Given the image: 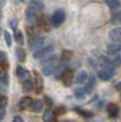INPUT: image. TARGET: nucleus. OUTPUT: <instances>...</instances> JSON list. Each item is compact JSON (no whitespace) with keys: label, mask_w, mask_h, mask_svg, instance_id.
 Segmentation results:
<instances>
[{"label":"nucleus","mask_w":121,"mask_h":122,"mask_svg":"<svg viewBox=\"0 0 121 122\" xmlns=\"http://www.w3.org/2000/svg\"><path fill=\"white\" fill-rule=\"evenodd\" d=\"M112 64H114L115 66L121 65V55H117L116 57H115V60H112Z\"/></svg>","instance_id":"31"},{"label":"nucleus","mask_w":121,"mask_h":122,"mask_svg":"<svg viewBox=\"0 0 121 122\" xmlns=\"http://www.w3.org/2000/svg\"><path fill=\"white\" fill-rule=\"evenodd\" d=\"M30 107H32V112H36V113L41 112V111L43 110V102L40 101V99H37V101L32 102Z\"/></svg>","instance_id":"11"},{"label":"nucleus","mask_w":121,"mask_h":122,"mask_svg":"<svg viewBox=\"0 0 121 122\" xmlns=\"http://www.w3.org/2000/svg\"><path fill=\"white\" fill-rule=\"evenodd\" d=\"M5 65H7V55L2 51H0V66H5Z\"/></svg>","instance_id":"29"},{"label":"nucleus","mask_w":121,"mask_h":122,"mask_svg":"<svg viewBox=\"0 0 121 122\" xmlns=\"http://www.w3.org/2000/svg\"><path fill=\"white\" fill-rule=\"evenodd\" d=\"M10 26H11V28L15 31L16 30V27H17V20L16 19H13L10 21Z\"/></svg>","instance_id":"32"},{"label":"nucleus","mask_w":121,"mask_h":122,"mask_svg":"<svg viewBox=\"0 0 121 122\" xmlns=\"http://www.w3.org/2000/svg\"><path fill=\"white\" fill-rule=\"evenodd\" d=\"M8 98L5 94H0V108H5L7 106Z\"/></svg>","instance_id":"27"},{"label":"nucleus","mask_w":121,"mask_h":122,"mask_svg":"<svg viewBox=\"0 0 121 122\" xmlns=\"http://www.w3.org/2000/svg\"><path fill=\"white\" fill-rule=\"evenodd\" d=\"M76 111L84 118H92L93 117V113L92 112H89V111H87V110H82V109H80V108H76Z\"/></svg>","instance_id":"24"},{"label":"nucleus","mask_w":121,"mask_h":122,"mask_svg":"<svg viewBox=\"0 0 121 122\" xmlns=\"http://www.w3.org/2000/svg\"><path fill=\"white\" fill-rule=\"evenodd\" d=\"M62 82L64 83L65 86H70L74 82V74L71 70H65L61 76Z\"/></svg>","instance_id":"7"},{"label":"nucleus","mask_w":121,"mask_h":122,"mask_svg":"<svg viewBox=\"0 0 121 122\" xmlns=\"http://www.w3.org/2000/svg\"><path fill=\"white\" fill-rule=\"evenodd\" d=\"M108 37L115 43H121V27L112 28L108 34Z\"/></svg>","instance_id":"6"},{"label":"nucleus","mask_w":121,"mask_h":122,"mask_svg":"<svg viewBox=\"0 0 121 122\" xmlns=\"http://www.w3.org/2000/svg\"><path fill=\"white\" fill-rule=\"evenodd\" d=\"M116 89H117V90H121V81L116 84Z\"/></svg>","instance_id":"37"},{"label":"nucleus","mask_w":121,"mask_h":122,"mask_svg":"<svg viewBox=\"0 0 121 122\" xmlns=\"http://www.w3.org/2000/svg\"><path fill=\"white\" fill-rule=\"evenodd\" d=\"M105 2L111 10H117L121 7L120 0H105Z\"/></svg>","instance_id":"18"},{"label":"nucleus","mask_w":121,"mask_h":122,"mask_svg":"<svg viewBox=\"0 0 121 122\" xmlns=\"http://www.w3.org/2000/svg\"><path fill=\"white\" fill-rule=\"evenodd\" d=\"M84 84L85 85L83 86V89H84V91H85V94H89V93H91L92 90H93L94 84H95V80H94L92 77H90L89 80H88Z\"/></svg>","instance_id":"16"},{"label":"nucleus","mask_w":121,"mask_h":122,"mask_svg":"<svg viewBox=\"0 0 121 122\" xmlns=\"http://www.w3.org/2000/svg\"><path fill=\"white\" fill-rule=\"evenodd\" d=\"M0 20H1V13H0Z\"/></svg>","instance_id":"39"},{"label":"nucleus","mask_w":121,"mask_h":122,"mask_svg":"<svg viewBox=\"0 0 121 122\" xmlns=\"http://www.w3.org/2000/svg\"><path fill=\"white\" fill-rule=\"evenodd\" d=\"M15 40H16V42H17L18 44H23L24 43V37H23L22 31H20V30L16 31L15 30Z\"/></svg>","instance_id":"25"},{"label":"nucleus","mask_w":121,"mask_h":122,"mask_svg":"<svg viewBox=\"0 0 121 122\" xmlns=\"http://www.w3.org/2000/svg\"><path fill=\"white\" fill-rule=\"evenodd\" d=\"M53 49H54V46H52V44H48V46H43V48H39L38 50L35 51L34 53V57L37 58V60H39V58H41L42 56L47 55V54L51 53L53 51Z\"/></svg>","instance_id":"5"},{"label":"nucleus","mask_w":121,"mask_h":122,"mask_svg":"<svg viewBox=\"0 0 121 122\" xmlns=\"http://www.w3.org/2000/svg\"><path fill=\"white\" fill-rule=\"evenodd\" d=\"M44 42L43 37H39V36H32L29 37V49L32 51H36L39 48H41Z\"/></svg>","instance_id":"4"},{"label":"nucleus","mask_w":121,"mask_h":122,"mask_svg":"<svg viewBox=\"0 0 121 122\" xmlns=\"http://www.w3.org/2000/svg\"><path fill=\"white\" fill-rule=\"evenodd\" d=\"M32 103V99L30 98V97H23V98L20 101V109L25 110V109L29 108Z\"/></svg>","instance_id":"15"},{"label":"nucleus","mask_w":121,"mask_h":122,"mask_svg":"<svg viewBox=\"0 0 121 122\" xmlns=\"http://www.w3.org/2000/svg\"><path fill=\"white\" fill-rule=\"evenodd\" d=\"M89 78H90L89 74H88L85 70H81V71L77 75V77H76V83H78V84H84V83L89 80Z\"/></svg>","instance_id":"9"},{"label":"nucleus","mask_w":121,"mask_h":122,"mask_svg":"<svg viewBox=\"0 0 121 122\" xmlns=\"http://www.w3.org/2000/svg\"><path fill=\"white\" fill-rule=\"evenodd\" d=\"M1 32H2V29H1V27H0V35H1Z\"/></svg>","instance_id":"38"},{"label":"nucleus","mask_w":121,"mask_h":122,"mask_svg":"<svg viewBox=\"0 0 121 122\" xmlns=\"http://www.w3.org/2000/svg\"><path fill=\"white\" fill-rule=\"evenodd\" d=\"M65 21V12L62 9H57L54 13L51 15V24L54 27L61 26Z\"/></svg>","instance_id":"3"},{"label":"nucleus","mask_w":121,"mask_h":122,"mask_svg":"<svg viewBox=\"0 0 121 122\" xmlns=\"http://www.w3.org/2000/svg\"><path fill=\"white\" fill-rule=\"evenodd\" d=\"M43 120L46 122H54L56 121V113L55 111L50 110V109H47L43 113Z\"/></svg>","instance_id":"12"},{"label":"nucleus","mask_w":121,"mask_h":122,"mask_svg":"<svg viewBox=\"0 0 121 122\" xmlns=\"http://www.w3.org/2000/svg\"><path fill=\"white\" fill-rule=\"evenodd\" d=\"M75 94H76V97L77 98H83V97L85 96V91H84V89L83 88H79V89H77L76 90V92H75Z\"/></svg>","instance_id":"26"},{"label":"nucleus","mask_w":121,"mask_h":122,"mask_svg":"<svg viewBox=\"0 0 121 122\" xmlns=\"http://www.w3.org/2000/svg\"><path fill=\"white\" fill-rule=\"evenodd\" d=\"M44 99H46V102H47V105H48V107H51V106H52V101H51V99L50 98H49V97H44Z\"/></svg>","instance_id":"35"},{"label":"nucleus","mask_w":121,"mask_h":122,"mask_svg":"<svg viewBox=\"0 0 121 122\" xmlns=\"http://www.w3.org/2000/svg\"><path fill=\"white\" fill-rule=\"evenodd\" d=\"M15 53H16V57H17V60L20 62H25V60H26L25 50H23L22 48H16Z\"/></svg>","instance_id":"19"},{"label":"nucleus","mask_w":121,"mask_h":122,"mask_svg":"<svg viewBox=\"0 0 121 122\" xmlns=\"http://www.w3.org/2000/svg\"><path fill=\"white\" fill-rule=\"evenodd\" d=\"M0 94H5V89L2 85H0Z\"/></svg>","instance_id":"36"},{"label":"nucleus","mask_w":121,"mask_h":122,"mask_svg":"<svg viewBox=\"0 0 121 122\" xmlns=\"http://www.w3.org/2000/svg\"><path fill=\"white\" fill-rule=\"evenodd\" d=\"M5 108H0V120H2L5 118Z\"/></svg>","instance_id":"34"},{"label":"nucleus","mask_w":121,"mask_h":122,"mask_svg":"<svg viewBox=\"0 0 121 122\" xmlns=\"http://www.w3.org/2000/svg\"><path fill=\"white\" fill-rule=\"evenodd\" d=\"M107 111H108L109 117L116 118L117 116H118V113H119V108H118V106H117L115 103H110L109 105H108V107H107Z\"/></svg>","instance_id":"14"},{"label":"nucleus","mask_w":121,"mask_h":122,"mask_svg":"<svg viewBox=\"0 0 121 122\" xmlns=\"http://www.w3.org/2000/svg\"><path fill=\"white\" fill-rule=\"evenodd\" d=\"M13 121L14 122H23V118L20 117V116H15L14 119H13Z\"/></svg>","instance_id":"33"},{"label":"nucleus","mask_w":121,"mask_h":122,"mask_svg":"<svg viewBox=\"0 0 121 122\" xmlns=\"http://www.w3.org/2000/svg\"><path fill=\"white\" fill-rule=\"evenodd\" d=\"M16 76L18 77V79H21V80H25V79H29L30 75L25 68L18 66L16 68Z\"/></svg>","instance_id":"13"},{"label":"nucleus","mask_w":121,"mask_h":122,"mask_svg":"<svg viewBox=\"0 0 121 122\" xmlns=\"http://www.w3.org/2000/svg\"><path fill=\"white\" fill-rule=\"evenodd\" d=\"M97 75L100 77V79H102L103 81H108L111 78H114V76L116 75V68H115L114 65L103 67L100 70H98Z\"/></svg>","instance_id":"2"},{"label":"nucleus","mask_w":121,"mask_h":122,"mask_svg":"<svg viewBox=\"0 0 121 122\" xmlns=\"http://www.w3.org/2000/svg\"><path fill=\"white\" fill-rule=\"evenodd\" d=\"M3 35H5V43H7V46H11V44H12V38H11V35H10V32L5 30Z\"/></svg>","instance_id":"28"},{"label":"nucleus","mask_w":121,"mask_h":122,"mask_svg":"<svg viewBox=\"0 0 121 122\" xmlns=\"http://www.w3.org/2000/svg\"><path fill=\"white\" fill-rule=\"evenodd\" d=\"M36 75V83H35V86H36L37 92H41L42 88H43V82H42V79L40 77V75L38 72H35Z\"/></svg>","instance_id":"17"},{"label":"nucleus","mask_w":121,"mask_h":122,"mask_svg":"<svg viewBox=\"0 0 121 122\" xmlns=\"http://www.w3.org/2000/svg\"><path fill=\"white\" fill-rule=\"evenodd\" d=\"M121 52V43H109L107 46V53L109 55H116Z\"/></svg>","instance_id":"8"},{"label":"nucleus","mask_w":121,"mask_h":122,"mask_svg":"<svg viewBox=\"0 0 121 122\" xmlns=\"http://www.w3.org/2000/svg\"><path fill=\"white\" fill-rule=\"evenodd\" d=\"M57 66L56 65H54V64H49L48 66H46V67H43L42 68V74L44 75V76H51V75H54L55 72H56V70H57Z\"/></svg>","instance_id":"10"},{"label":"nucleus","mask_w":121,"mask_h":122,"mask_svg":"<svg viewBox=\"0 0 121 122\" xmlns=\"http://www.w3.org/2000/svg\"><path fill=\"white\" fill-rule=\"evenodd\" d=\"M0 81L5 85L9 84V76H8V72L5 71V69L0 70Z\"/></svg>","instance_id":"23"},{"label":"nucleus","mask_w":121,"mask_h":122,"mask_svg":"<svg viewBox=\"0 0 121 122\" xmlns=\"http://www.w3.org/2000/svg\"><path fill=\"white\" fill-rule=\"evenodd\" d=\"M32 88H34V83H32L29 79H25V80H23V90L25 91V92H29V91H32Z\"/></svg>","instance_id":"21"},{"label":"nucleus","mask_w":121,"mask_h":122,"mask_svg":"<svg viewBox=\"0 0 121 122\" xmlns=\"http://www.w3.org/2000/svg\"><path fill=\"white\" fill-rule=\"evenodd\" d=\"M111 22L116 25H121V11L115 12L111 15Z\"/></svg>","instance_id":"20"},{"label":"nucleus","mask_w":121,"mask_h":122,"mask_svg":"<svg viewBox=\"0 0 121 122\" xmlns=\"http://www.w3.org/2000/svg\"><path fill=\"white\" fill-rule=\"evenodd\" d=\"M21 1H25V0H21Z\"/></svg>","instance_id":"40"},{"label":"nucleus","mask_w":121,"mask_h":122,"mask_svg":"<svg viewBox=\"0 0 121 122\" xmlns=\"http://www.w3.org/2000/svg\"><path fill=\"white\" fill-rule=\"evenodd\" d=\"M43 9L41 0H32L26 12V20L28 23H35L38 20V13Z\"/></svg>","instance_id":"1"},{"label":"nucleus","mask_w":121,"mask_h":122,"mask_svg":"<svg viewBox=\"0 0 121 122\" xmlns=\"http://www.w3.org/2000/svg\"><path fill=\"white\" fill-rule=\"evenodd\" d=\"M55 58H56V55H55V54H52V55H50V53H49V54H47V55L42 56V57H41V61H40V63H41V64L51 63V62H53Z\"/></svg>","instance_id":"22"},{"label":"nucleus","mask_w":121,"mask_h":122,"mask_svg":"<svg viewBox=\"0 0 121 122\" xmlns=\"http://www.w3.org/2000/svg\"><path fill=\"white\" fill-rule=\"evenodd\" d=\"M71 55H73V54H71L70 52H68V51H64V52H63V55H62V61L65 62V61L68 60Z\"/></svg>","instance_id":"30"}]
</instances>
